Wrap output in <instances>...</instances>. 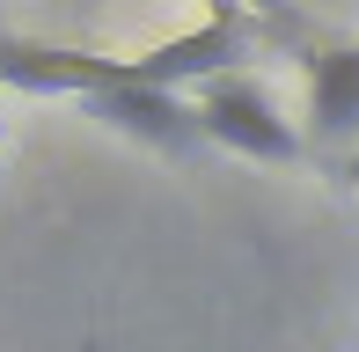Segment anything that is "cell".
Segmentation results:
<instances>
[{
  "label": "cell",
  "instance_id": "1",
  "mask_svg": "<svg viewBox=\"0 0 359 352\" xmlns=\"http://www.w3.org/2000/svg\"><path fill=\"white\" fill-rule=\"evenodd\" d=\"M191 103H198L205 147H227V154H242V162H301L308 154V140L293 133V118L279 110V95L257 81V74H220V81H205Z\"/></svg>",
  "mask_w": 359,
  "mask_h": 352
},
{
  "label": "cell",
  "instance_id": "2",
  "mask_svg": "<svg viewBox=\"0 0 359 352\" xmlns=\"http://www.w3.org/2000/svg\"><path fill=\"white\" fill-rule=\"evenodd\" d=\"M95 125H110V133H125V140H140V147H154V154H198L205 147V125H198V103H191L184 88H110V95H95V103H81Z\"/></svg>",
  "mask_w": 359,
  "mask_h": 352
},
{
  "label": "cell",
  "instance_id": "3",
  "mask_svg": "<svg viewBox=\"0 0 359 352\" xmlns=\"http://www.w3.org/2000/svg\"><path fill=\"white\" fill-rule=\"evenodd\" d=\"M359 133V44H323L308 52V140L337 147Z\"/></svg>",
  "mask_w": 359,
  "mask_h": 352
},
{
  "label": "cell",
  "instance_id": "4",
  "mask_svg": "<svg viewBox=\"0 0 359 352\" xmlns=\"http://www.w3.org/2000/svg\"><path fill=\"white\" fill-rule=\"evenodd\" d=\"M345 176H352V184H359V147H352V162H345Z\"/></svg>",
  "mask_w": 359,
  "mask_h": 352
},
{
  "label": "cell",
  "instance_id": "5",
  "mask_svg": "<svg viewBox=\"0 0 359 352\" xmlns=\"http://www.w3.org/2000/svg\"><path fill=\"white\" fill-rule=\"evenodd\" d=\"M0 140H8V118H0Z\"/></svg>",
  "mask_w": 359,
  "mask_h": 352
}]
</instances>
